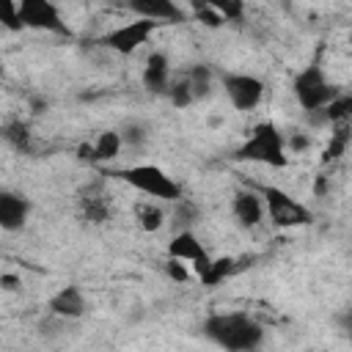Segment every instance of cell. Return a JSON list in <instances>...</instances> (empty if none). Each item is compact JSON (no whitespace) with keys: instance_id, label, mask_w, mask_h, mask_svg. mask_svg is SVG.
Returning a JSON list of instances; mask_svg holds the SVG:
<instances>
[{"instance_id":"obj_1","label":"cell","mask_w":352,"mask_h":352,"mask_svg":"<svg viewBox=\"0 0 352 352\" xmlns=\"http://www.w3.org/2000/svg\"><path fill=\"white\" fill-rule=\"evenodd\" d=\"M201 333L228 352H253L264 341V327L242 311L209 314L201 324Z\"/></svg>"},{"instance_id":"obj_2","label":"cell","mask_w":352,"mask_h":352,"mask_svg":"<svg viewBox=\"0 0 352 352\" xmlns=\"http://www.w3.org/2000/svg\"><path fill=\"white\" fill-rule=\"evenodd\" d=\"M234 160L239 162H258L270 168H286L289 165V146L286 135L272 121H258L248 140L234 151Z\"/></svg>"},{"instance_id":"obj_3","label":"cell","mask_w":352,"mask_h":352,"mask_svg":"<svg viewBox=\"0 0 352 352\" xmlns=\"http://www.w3.org/2000/svg\"><path fill=\"white\" fill-rule=\"evenodd\" d=\"M107 176H116L121 182H126L132 190L157 198V201H182V184L176 179H170L162 168L157 165H129L121 170H110Z\"/></svg>"},{"instance_id":"obj_4","label":"cell","mask_w":352,"mask_h":352,"mask_svg":"<svg viewBox=\"0 0 352 352\" xmlns=\"http://www.w3.org/2000/svg\"><path fill=\"white\" fill-rule=\"evenodd\" d=\"M294 96H297V104L311 116V113H322L336 96H338V88L327 80L324 69L319 63H311L305 66L297 77H294Z\"/></svg>"},{"instance_id":"obj_5","label":"cell","mask_w":352,"mask_h":352,"mask_svg":"<svg viewBox=\"0 0 352 352\" xmlns=\"http://www.w3.org/2000/svg\"><path fill=\"white\" fill-rule=\"evenodd\" d=\"M258 195L264 201L267 217L278 226V228H300L311 223V209L302 206L300 201H294L286 190L272 187V184H258Z\"/></svg>"},{"instance_id":"obj_6","label":"cell","mask_w":352,"mask_h":352,"mask_svg":"<svg viewBox=\"0 0 352 352\" xmlns=\"http://www.w3.org/2000/svg\"><path fill=\"white\" fill-rule=\"evenodd\" d=\"M154 30H157V22L143 19V16H135L132 22H124V25L107 30V33L102 36V44H104L107 50L118 52V55H132L138 47H143V44L151 38Z\"/></svg>"},{"instance_id":"obj_7","label":"cell","mask_w":352,"mask_h":352,"mask_svg":"<svg viewBox=\"0 0 352 352\" xmlns=\"http://www.w3.org/2000/svg\"><path fill=\"white\" fill-rule=\"evenodd\" d=\"M223 94L228 96V102L236 110H253L261 104L264 99V82L253 74H242V72H228L220 77Z\"/></svg>"},{"instance_id":"obj_8","label":"cell","mask_w":352,"mask_h":352,"mask_svg":"<svg viewBox=\"0 0 352 352\" xmlns=\"http://www.w3.org/2000/svg\"><path fill=\"white\" fill-rule=\"evenodd\" d=\"M19 19H22V28L69 36V25L63 22L58 6L50 0H22L19 3Z\"/></svg>"},{"instance_id":"obj_9","label":"cell","mask_w":352,"mask_h":352,"mask_svg":"<svg viewBox=\"0 0 352 352\" xmlns=\"http://www.w3.org/2000/svg\"><path fill=\"white\" fill-rule=\"evenodd\" d=\"M168 258H179V261H187L195 272V278H201L209 264H212V256L206 253V248L201 245V239L187 228V231H179L173 234V239L168 242Z\"/></svg>"},{"instance_id":"obj_10","label":"cell","mask_w":352,"mask_h":352,"mask_svg":"<svg viewBox=\"0 0 352 352\" xmlns=\"http://www.w3.org/2000/svg\"><path fill=\"white\" fill-rule=\"evenodd\" d=\"M231 212H234V220L242 226V228H256L264 217V201L258 192H250V190H236L234 198H231Z\"/></svg>"},{"instance_id":"obj_11","label":"cell","mask_w":352,"mask_h":352,"mask_svg":"<svg viewBox=\"0 0 352 352\" xmlns=\"http://www.w3.org/2000/svg\"><path fill=\"white\" fill-rule=\"evenodd\" d=\"M28 214H30V198H25L22 192H11V190L0 192V226L6 231L22 228Z\"/></svg>"},{"instance_id":"obj_12","label":"cell","mask_w":352,"mask_h":352,"mask_svg":"<svg viewBox=\"0 0 352 352\" xmlns=\"http://www.w3.org/2000/svg\"><path fill=\"white\" fill-rule=\"evenodd\" d=\"M170 60L165 52H151L146 58V66H143V88L151 91V94H168L170 88Z\"/></svg>"},{"instance_id":"obj_13","label":"cell","mask_w":352,"mask_h":352,"mask_svg":"<svg viewBox=\"0 0 352 352\" xmlns=\"http://www.w3.org/2000/svg\"><path fill=\"white\" fill-rule=\"evenodd\" d=\"M129 8H132V14H138L143 19H151L157 25L184 19V8L176 6L173 0H135V3H129Z\"/></svg>"},{"instance_id":"obj_14","label":"cell","mask_w":352,"mask_h":352,"mask_svg":"<svg viewBox=\"0 0 352 352\" xmlns=\"http://www.w3.org/2000/svg\"><path fill=\"white\" fill-rule=\"evenodd\" d=\"M47 305H50V311H52L55 316H60V319H77V316H82L85 308H88L85 294H82L80 286H63V289H58V292L50 297Z\"/></svg>"},{"instance_id":"obj_15","label":"cell","mask_w":352,"mask_h":352,"mask_svg":"<svg viewBox=\"0 0 352 352\" xmlns=\"http://www.w3.org/2000/svg\"><path fill=\"white\" fill-rule=\"evenodd\" d=\"M349 143H352V121L333 124V132H330V138H327V143H324V148H322V157H319L322 165L341 160V157L346 154Z\"/></svg>"},{"instance_id":"obj_16","label":"cell","mask_w":352,"mask_h":352,"mask_svg":"<svg viewBox=\"0 0 352 352\" xmlns=\"http://www.w3.org/2000/svg\"><path fill=\"white\" fill-rule=\"evenodd\" d=\"M80 212H82V217H85L88 223H94V226L110 220V204H107V198H104L102 192H96V190H88V192L80 198Z\"/></svg>"},{"instance_id":"obj_17","label":"cell","mask_w":352,"mask_h":352,"mask_svg":"<svg viewBox=\"0 0 352 352\" xmlns=\"http://www.w3.org/2000/svg\"><path fill=\"white\" fill-rule=\"evenodd\" d=\"M231 275H236V258L234 256H220V258H212L209 270L198 280H201V286H220Z\"/></svg>"},{"instance_id":"obj_18","label":"cell","mask_w":352,"mask_h":352,"mask_svg":"<svg viewBox=\"0 0 352 352\" xmlns=\"http://www.w3.org/2000/svg\"><path fill=\"white\" fill-rule=\"evenodd\" d=\"M135 220L143 231H160L165 226V212L154 201H138L135 204Z\"/></svg>"},{"instance_id":"obj_19","label":"cell","mask_w":352,"mask_h":352,"mask_svg":"<svg viewBox=\"0 0 352 352\" xmlns=\"http://www.w3.org/2000/svg\"><path fill=\"white\" fill-rule=\"evenodd\" d=\"M311 116H319V121H324V124L352 121V94H338L322 113H311Z\"/></svg>"},{"instance_id":"obj_20","label":"cell","mask_w":352,"mask_h":352,"mask_svg":"<svg viewBox=\"0 0 352 352\" xmlns=\"http://www.w3.org/2000/svg\"><path fill=\"white\" fill-rule=\"evenodd\" d=\"M94 146H96L99 162H110V160H116V157L121 154L124 138H121L118 129H104V132H99V138L94 140Z\"/></svg>"},{"instance_id":"obj_21","label":"cell","mask_w":352,"mask_h":352,"mask_svg":"<svg viewBox=\"0 0 352 352\" xmlns=\"http://www.w3.org/2000/svg\"><path fill=\"white\" fill-rule=\"evenodd\" d=\"M3 138H6V143H11L16 151H28V146H30V129H28V124H25L22 118L6 121Z\"/></svg>"},{"instance_id":"obj_22","label":"cell","mask_w":352,"mask_h":352,"mask_svg":"<svg viewBox=\"0 0 352 352\" xmlns=\"http://www.w3.org/2000/svg\"><path fill=\"white\" fill-rule=\"evenodd\" d=\"M168 99H170L176 107H190V104L195 102V96H192V82H190V77H187V74H179V77H173V80H170Z\"/></svg>"},{"instance_id":"obj_23","label":"cell","mask_w":352,"mask_h":352,"mask_svg":"<svg viewBox=\"0 0 352 352\" xmlns=\"http://www.w3.org/2000/svg\"><path fill=\"white\" fill-rule=\"evenodd\" d=\"M187 77H190V82H192V96H195V102H201V99H206V96L212 94V69H209V66H192V69L187 72Z\"/></svg>"},{"instance_id":"obj_24","label":"cell","mask_w":352,"mask_h":352,"mask_svg":"<svg viewBox=\"0 0 352 352\" xmlns=\"http://www.w3.org/2000/svg\"><path fill=\"white\" fill-rule=\"evenodd\" d=\"M192 14H195V19H198L201 25H206V28H223V25H226V19L220 16V11H217L212 3H192Z\"/></svg>"},{"instance_id":"obj_25","label":"cell","mask_w":352,"mask_h":352,"mask_svg":"<svg viewBox=\"0 0 352 352\" xmlns=\"http://www.w3.org/2000/svg\"><path fill=\"white\" fill-rule=\"evenodd\" d=\"M0 22H3V28H8V30H22V19H19V3L3 0V3H0Z\"/></svg>"},{"instance_id":"obj_26","label":"cell","mask_w":352,"mask_h":352,"mask_svg":"<svg viewBox=\"0 0 352 352\" xmlns=\"http://www.w3.org/2000/svg\"><path fill=\"white\" fill-rule=\"evenodd\" d=\"M212 6L220 11V16L226 22H236L242 14H245V6L239 0H212Z\"/></svg>"},{"instance_id":"obj_27","label":"cell","mask_w":352,"mask_h":352,"mask_svg":"<svg viewBox=\"0 0 352 352\" xmlns=\"http://www.w3.org/2000/svg\"><path fill=\"white\" fill-rule=\"evenodd\" d=\"M165 275H168L170 280H176V283L190 280V270H187V264L179 261V258H168V261H165Z\"/></svg>"},{"instance_id":"obj_28","label":"cell","mask_w":352,"mask_h":352,"mask_svg":"<svg viewBox=\"0 0 352 352\" xmlns=\"http://www.w3.org/2000/svg\"><path fill=\"white\" fill-rule=\"evenodd\" d=\"M195 217H198V212L187 201H176V223L182 226V231H187V226L195 223Z\"/></svg>"},{"instance_id":"obj_29","label":"cell","mask_w":352,"mask_h":352,"mask_svg":"<svg viewBox=\"0 0 352 352\" xmlns=\"http://www.w3.org/2000/svg\"><path fill=\"white\" fill-rule=\"evenodd\" d=\"M121 138H124V143H129V146H140L143 138H146V132H143L138 124H129V126L121 132Z\"/></svg>"},{"instance_id":"obj_30","label":"cell","mask_w":352,"mask_h":352,"mask_svg":"<svg viewBox=\"0 0 352 352\" xmlns=\"http://www.w3.org/2000/svg\"><path fill=\"white\" fill-rule=\"evenodd\" d=\"M77 160H80V162H88V165L99 162L96 146H94V143H80V146H77Z\"/></svg>"},{"instance_id":"obj_31","label":"cell","mask_w":352,"mask_h":352,"mask_svg":"<svg viewBox=\"0 0 352 352\" xmlns=\"http://www.w3.org/2000/svg\"><path fill=\"white\" fill-rule=\"evenodd\" d=\"M286 146H289V151H302L311 146V138H305L302 132H292V135H286Z\"/></svg>"},{"instance_id":"obj_32","label":"cell","mask_w":352,"mask_h":352,"mask_svg":"<svg viewBox=\"0 0 352 352\" xmlns=\"http://www.w3.org/2000/svg\"><path fill=\"white\" fill-rule=\"evenodd\" d=\"M0 286L8 289V292H14L16 286H22V280H19V275H14V272H3V275H0Z\"/></svg>"},{"instance_id":"obj_33","label":"cell","mask_w":352,"mask_h":352,"mask_svg":"<svg viewBox=\"0 0 352 352\" xmlns=\"http://www.w3.org/2000/svg\"><path fill=\"white\" fill-rule=\"evenodd\" d=\"M338 324L352 336V308H346V311H341V314H338Z\"/></svg>"},{"instance_id":"obj_34","label":"cell","mask_w":352,"mask_h":352,"mask_svg":"<svg viewBox=\"0 0 352 352\" xmlns=\"http://www.w3.org/2000/svg\"><path fill=\"white\" fill-rule=\"evenodd\" d=\"M324 192H327V176H324V173H319V176H316V182H314V195H319V198H322Z\"/></svg>"}]
</instances>
